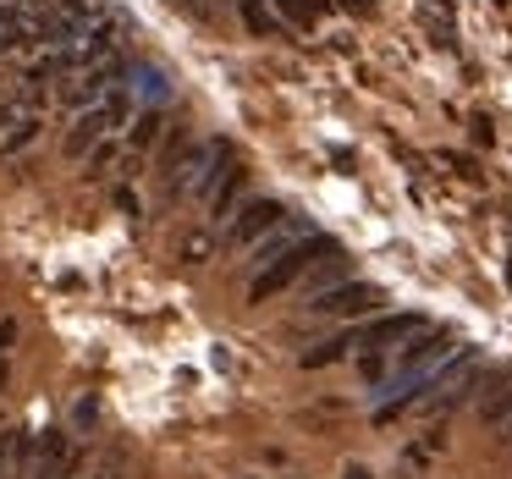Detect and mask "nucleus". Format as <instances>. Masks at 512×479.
<instances>
[{
    "instance_id": "obj_10",
    "label": "nucleus",
    "mask_w": 512,
    "mask_h": 479,
    "mask_svg": "<svg viewBox=\"0 0 512 479\" xmlns=\"http://www.w3.org/2000/svg\"><path fill=\"white\" fill-rule=\"evenodd\" d=\"M34 133H39V122H17V133H12V138H0V149H6V155H17V149H23Z\"/></svg>"
},
{
    "instance_id": "obj_8",
    "label": "nucleus",
    "mask_w": 512,
    "mask_h": 479,
    "mask_svg": "<svg viewBox=\"0 0 512 479\" xmlns=\"http://www.w3.org/2000/svg\"><path fill=\"white\" fill-rule=\"evenodd\" d=\"M160 138V111H144L138 116V127H133V149H149Z\"/></svg>"
},
{
    "instance_id": "obj_4",
    "label": "nucleus",
    "mask_w": 512,
    "mask_h": 479,
    "mask_svg": "<svg viewBox=\"0 0 512 479\" xmlns=\"http://www.w3.org/2000/svg\"><path fill=\"white\" fill-rule=\"evenodd\" d=\"M78 474V452H72L67 430H45L34 446V463H28V479H72Z\"/></svg>"
},
{
    "instance_id": "obj_14",
    "label": "nucleus",
    "mask_w": 512,
    "mask_h": 479,
    "mask_svg": "<svg viewBox=\"0 0 512 479\" xmlns=\"http://www.w3.org/2000/svg\"><path fill=\"white\" fill-rule=\"evenodd\" d=\"M72 479H83V474H72Z\"/></svg>"
},
{
    "instance_id": "obj_9",
    "label": "nucleus",
    "mask_w": 512,
    "mask_h": 479,
    "mask_svg": "<svg viewBox=\"0 0 512 479\" xmlns=\"http://www.w3.org/2000/svg\"><path fill=\"white\" fill-rule=\"evenodd\" d=\"M243 17H248V28H254V34H276V17H270L259 0H243Z\"/></svg>"
},
{
    "instance_id": "obj_13",
    "label": "nucleus",
    "mask_w": 512,
    "mask_h": 479,
    "mask_svg": "<svg viewBox=\"0 0 512 479\" xmlns=\"http://www.w3.org/2000/svg\"><path fill=\"white\" fill-rule=\"evenodd\" d=\"M0 435H6V424H0Z\"/></svg>"
},
{
    "instance_id": "obj_6",
    "label": "nucleus",
    "mask_w": 512,
    "mask_h": 479,
    "mask_svg": "<svg viewBox=\"0 0 512 479\" xmlns=\"http://www.w3.org/2000/svg\"><path fill=\"white\" fill-rule=\"evenodd\" d=\"M34 446H39V435H28V430H6V435H0V479H28Z\"/></svg>"
},
{
    "instance_id": "obj_12",
    "label": "nucleus",
    "mask_w": 512,
    "mask_h": 479,
    "mask_svg": "<svg viewBox=\"0 0 512 479\" xmlns=\"http://www.w3.org/2000/svg\"><path fill=\"white\" fill-rule=\"evenodd\" d=\"M0 391H6V364H0Z\"/></svg>"
},
{
    "instance_id": "obj_1",
    "label": "nucleus",
    "mask_w": 512,
    "mask_h": 479,
    "mask_svg": "<svg viewBox=\"0 0 512 479\" xmlns=\"http://www.w3.org/2000/svg\"><path fill=\"white\" fill-rule=\"evenodd\" d=\"M331 254H336V243H331V237H320V232H314L309 243H298L287 259H276L270 270H259V276H254V287H248V298H254V303L276 298L281 287H292V281H303L314 265H320V259H331Z\"/></svg>"
},
{
    "instance_id": "obj_5",
    "label": "nucleus",
    "mask_w": 512,
    "mask_h": 479,
    "mask_svg": "<svg viewBox=\"0 0 512 479\" xmlns=\"http://www.w3.org/2000/svg\"><path fill=\"white\" fill-rule=\"evenodd\" d=\"M309 309H314V314H375V309H380V292L369 287V281H342V287L320 292Z\"/></svg>"
},
{
    "instance_id": "obj_11",
    "label": "nucleus",
    "mask_w": 512,
    "mask_h": 479,
    "mask_svg": "<svg viewBox=\"0 0 512 479\" xmlns=\"http://www.w3.org/2000/svg\"><path fill=\"white\" fill-rule=\"evenodd\" d=\"M6 116H12V105H6V100H0V127H6Z\"/></svg>"
},
{
    "instance_id": "obj_3",
    "label": "nucleus",
    "mask_w": 512,
    "mask_h": 479,
    "mask_svg": "<svg viewBox=\"0 0 512 479\" xmlns=\"http://www.w3.org/2000/svg\"><path fill=\"white\" fill-rule=\"evenodd\" d=\"M122 122H127V94H105V100H94L89 111H83L78 122H72L67 149H72V155H83V149L100 144V138L111 133V127H122Z\"/></svg>"
},
{
    "instance_id": "obj_2",
    "label": "nucleus",
    "mask_w": 512,
    "mask_h": 479,
    "mask_svg": "<svg viewBox=\"0 0 512 479\" xmlns=\"http://www.w3.org/2000/svg\"><path fill=\"white\" fill-rule=\"evenodd\" d=\"M281 221H287V204L281 199H248L243 210L232 215V226H226V248H254L259 237H270Z\"/></svg>"
},
{
    "instance_id": "obj_7",
    "label": "nucleus",
    "mask_w": 512,
    "mask_h": 479,
    "mask_svg": "<svg viewBox=\"0 0 512 479\" xmlns=\"http://www.w3.org/2000/svg\"><path fill=\"white\" fill-rule=\"evenodd\" d=\"M133 89L144 94V100H166V94H171V89H166V78H160L155 67H133Z\"/></svg>"
}]
</instances>
